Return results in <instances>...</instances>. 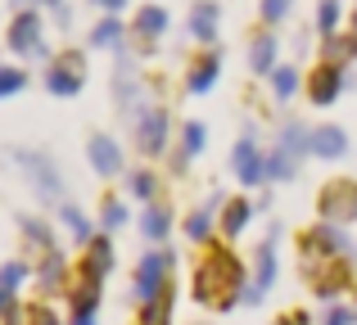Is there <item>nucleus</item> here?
<instances>
[{
  "label": "nucleus",
  "instance_id": "1",
  "mask_svg": "<svg viewBox=\"0 0 357 325\" xmlns=\"http://www.w3.org/2000/svg\"><path fill=\"white\" fill-rule=\"evenodd\" d=\"M240 290H244V276H240V262L231 253H208L199 262V271H195V299L204 303V308H222L227 312L231 303L240 299Z\"/></svg>",
  "mask_w": 357,
  "mask_h": 325
},
{
  "label": "nucleus",
  "instance_id": "2",
  "mask_svg": "<svg viewBox=\"0 0 357 325\" xmlns=\"http://www.w3.org/2000/svg\"><path fill=\"white\" fill-rule=\"evenodd\" d=\"M321 212H326V221H349V217H357V181H331V185H326Z\"/></svg>",
  "mask_w": 357,
  "mask_h": 325
},
{
  "label": "nucleus",
  "instance_id": "3",
  "mask_svg": "<svg viewBox=\"0 0 357 325\" xmlns=\"http://www.w3.org/2000/svg\"><path fill=\"white\" fill-rule=\"evenodd\" d=\"M45 86H50L54 95H77L82 90V59L77 54H63V59L45 72Z\"/></svg>",
  "mask_w": 357,
  "mask_h": 325
},
{
  "label": "nucleus",
  "instance_id": "4",
  "mask_svg": "<svg viewBox=\"0 0 357 325\" xmlns=\"http://www.w3.org/2000/svg\"><path fill=\"white\" fill-rule=\"evenodd\" d=\"M9 45L18 54H45L41 50V18L36 14H18L14 27H9Z\"/></svg>",
  "mask_w": 357,
  "mask_h": 325
},
{
  "label": "nucleus",
  "instance_id": "5",
  "mask_svg": "<svg viewBox=\"0 0 357 325\" xmlns=\"http://www.w3.org/2000/svg\"><path fill=\"white\" fill-rule=\"evenodd\" d=\"M136 141H140V150H145V154H158L167 145V118H163V109H145V113H140Z\"/></svg>",
  "mask_w": 357,
  "mask_h": 325
},
{
  "label": "nucleus",
  "instance_id": "6",
  "mask_svg": "<svg viewBox=\"0 0 357 325\" xmlns=\"http://www.w3.org/2000/svg\"><path fill=\"white\" fill-rule=\"evenodd\" d=\"M236 172H240L244 185H258V181H267V176H271V163L253 150V141H240L236 145Z\"/></svg>",
  "mask_w": 357,
  "mask_h": 325
},
{
  "label": "nucleus",
  "instance_id": "7",
  "mask_svg": "<svg viewBox=\"0 0 357 325\" xmlns=\"http://www.w3.org/2000/svg\"><path fill=\"white\" fill-rule=\"evenodd\" d=\"M163 267H167V257L163 253H145L140 257V276H136V294L140 299H158L163 294Z\"/></svg>",
  "mask_w": 357,
  "mask_h": 325
},
{
  "label": "nucleus",
  "instance_id": "8",
  "mask_svg": "<svg viewBox=\"0 0 357 325\" xmlns=\"http://www.w3.org/2000/svg\"><path fill=\"white\" fill-rule=\"evenodd\" d=\"M340 86H344L340 63H326V68H317V72H312V104H331V100L340 95Z\"/></svg>",
  "mask_w": 357,
  "mask_h": 325
},
{
  "label": "nucleus",
  "instance_id": "9",
  "mask_svg": "<svg viewBox=\"0 0 357 325\" xmlns=\"http://www.w3.org/2000/svg\"><path fill=\"white\" fill-rule=\"evenodd\" d=\"M91 163H96V172H100V176H114L118 167H122L118 145L109 141V136H96V141H91Z\"/></svg>",
  "mask_w": 357,
  "mask_h": 325
},
{
  "label": "nucleus",
  "instance_id": "10",
  "mask_svg": "<svg viewBox=\"0 0 357 325\" xmlns=\"http://www.w3.org/2000/svg\"><path fill=\"white\" fill-rule=\"evenodd\" d=\"M109 262H114V244H105V239H91V253H86V267H82V276L86 280H105V271H109Z\"/></svg>",
  "mask_w": 357,
  "mask_h": 325
},
{
  "label": "nucleus",
  "instance_id": "11",
  "mask_svg": "<svg viewBox=\"0 0 357 325\" xmlns=\"http://www.w3.org/2000/svg\"><path fill=\"white\" fill-rule=\"evenodd\" d=\"M344 244H349V239H344V230L331 226V221H326V226H317L312 235H307V248H312V253H344Z\"/></svg>",
  "mask_w": 357,
  "mask_h": 325
},
{
  "label": "nucleus",
  "instance_id": "12",
  "mask_svg": "<svg viewBox=\"0 0 357 325\" xmlns=\"http://www.w3.org/2000/svg\"><path fill=\"white\" fill-rule=\"evenodd\" d=\"M344 150H349V141H344L340 127H321V132H312V154H321V159H340Z\"/></svg>",
  "mask_w": 357,
  "mask_h": 325
},
{
  "label": "nucleus",
  "instance_id": "13",
  "mask_svg": "<svg viewBox=\"0 0 357 325\" xmlns=\"http://www.w3.org/2000/svg\"><path fill=\"white\" fill-rule=\"evenodd\" d=\"M190 32L199 36V41H213V36H218V5H213V0H204V5H195Z\"/></svg>",
  "mask_w": 357,
  "mask_h": 325
},
{
  "label": "nucleus",
  "instance_id": "14",
  "mask_svg": "<svg viewBox=\"0 0 357 325\" xmlns=\"http://www.w3.org/2000/svg\"><path fill=\"white\" fill-rule=\"evenodd\" d=\"M163 27H167V14L158 5H145V9H140V18H136V32L140 36H158Z\"/></svg>",
  "mask_w": 357,
  "mask_h": 325
},
{
  "label": "nucleus",
  "instance_id": "15",
  "mask_svg": "<svg viewBox=\"0 0 357 325\" xmlns=\"http://www.w3.org/2000/svg\"><path fill=\"white\" fill-rule=\"evenodd\" d=\"M100 303V285L96 280H82V294H73V317H91Z\"/></svg>",
  "mask_w": 357,
  "mask_h": 325
},
{
  "label": "nucleus",
  "instance_id": "16",
  "mask_svg": "<svg viewBox=\"0 0 357 325\" xmlns=\"http://www.w3.org/2000/svg\"><path fill=\"white\" fill-rule=\"evenodd\" d=\"M271 54H276V41H271V36H258V41H253V50H249L253 72H271Z\"/></svg>",
  "mask_w": 357,
  "mask_h": 325
},
{
  "label": "nucleus",
  "instance_id": "17",
  "mask_svg": "<svg viewBox=\"0 0 357 325\" xmlns=\"http://www.w3.org/2000/svg\"><path fill=\"white\" fill-rule=\"evenodd\" d=\"M294 172H298V154L280 145V150L271 154V176H276V181H289V176H294Z\"/></svg>",
  "mask_w": 357,
  "mask_h": 325
},
{
  "label": "nucleus",
  "instance_id": "18",
  "mask_svg": "<svg viewBox=\"0 0 357 325\" xmlns=\"http://www.w3.org/2000/svg\"><path fill=\"white\" fill-rule=\"evenodd\" d=\"M271 280H276V244H262L258 248V285L267 290Z\"/></svg>",
  "mask_w": 357,
  "mask_h": 325
},
{
  "label": "nucleus",
  "instance_id": "19",
  "mask_svg": "<svg viewBox=\"0 0 357 325\" xmlns=\"http://www.w3.org/2000/svg\"><path fill=\"white\" fill-rule=\"evenodd\" d=\"M140 230H145L149 239H163V235H167V212H163V208H145V217H140Z\"/></svg>",
  "mask_w": 357,
  "mask_h": 325
},
{
  "label": "nucleus",
  "instance_id": "20",
  "mask_svg": "<svg viewBox=\"0 0 357 325\" xmlns=\"http://www.w3.org/2000/svg\"><path fill=\"white\" fill-rule=\"evenodd\" d=\"M23 163H27V167H32V176H36V185H41V190H45V194H59V181H54V172H50V167H45L41 159H32V154H23Z\"/></svg>",
  "mask_w": 357,
  "mask_h": 325
},
{
  "label": "nucleus",
  "instance_id": "21",
  "mask_svg": "<svg viewBox=\"0 0 357 325\" xmlns=\"http://www.w3.org/2000/svg\"><path fill=\"white\" fill-rule=\"evenodd\" d=\"M213 81H218V59H204L199 68L190 72V81H185V86H190V90H208Z\"/></svg>",
  "mask_w": 357,
  "mask_h": 325
},
{
  "label": "nucleus",
  "instance_id": "22",
  "mask_svg": "<svg viewBox=\"0 0 357 325\" xmlns=\"http://www.w3.org/2000/svg\"><path fill=\"white\" fill-rule=\"evenodd\" d=\"M244 221H249V203H244V199L227 203V221H222V226H227V235H240Z\"/></svg>",
  "mask_w": 357,
  "mask_h": 325
},
{
  "label": "nucleus",
  "instance_id": "23",
  "mask_svg": "<svg viewBox=\"0 0 357 325\" xmlns=\"http://www.w3.org/2000/svg\"><path fill=\"white\" fill-rule=\"evenodd\" d=\"M91 41H96V45H105V50H109V45H118V41H122V27H118V18H105V23L96 27V36H91Z\"/></svg>",
  "mask_w": 357,
  "mask_h": 325
},
{
  "label": "nucleus",
  "instance_id": "24",
  "mask_svg": "<svg viewBox=\"0 0 357 325\" xmlns=\"http://www.w3.org/2000/svg\"><path fill=\"white\" fill-rule=\"evenodd\" d=\"M59 276H63V257L50 248V253H45V267H41V285H50V290H54V285H59Z\"/></svg>",
  "mask_w": 357,
  "mask_h": 325
},
{
  "label": "nucleus",
  "instance_id": "25",
  "mask_svg": "<svg viewBox=\"0 0 357 325\" xmlns=\"http://www.w3.org/2000/svg\"><path fill=\"white\" fill-rule=\"evenodd\" d=\"M23 280H27V267L23 262H5V267H0V285H5V290H18Z\"/></svg>",
  "mask_w": 357,
  "mask_h": 325
},
{
  "label": "nucleus",
  "instance_id": "26",
  "mask_svg": "<svg viewBox=\"0 0 357 325\" xmlns=\"http://www.w3.org/2000/svg\"><path fill=\"white\" fill-rule=\"evenodd\" d=\"M63 221H68V230H73L77 239H86V244H91V221L82 217L77 208H63Z\"/></svg>",
  "mask_w": 357,
  "mask_h": 325
},
{
  "label": "nucleus",
  "instance_id": "27",
  "mask_svg": "<svg viewBox=\"0 0 357 325\" xmlns=\"http://www.w3.org/2000/svg\"><path fill=\"white\" fill-rule=\"evenodd\" d=\"M294 86H298V72L294 68H276V95L289 100V95H294Z\"/></svg>",
  "mask_w": 357,
  "mask_h": 325
},
{
  "label": "nucleus",
  "instance_id": "28",
  "mask_svg": "<svg viewBox=\"0 0 357 325\" xmlns=\"http://www.w3.org/2000/svg\"><path fill=\"white\" fill-rule=\"evenodd\" d=\"M317 23H321V32H335V23H340V0H321Z\"/></svg>",
  "mask_w": 357,
  "mask_h": 325
},
{
  "label": "nucleus",
  "instance_id": "29",
  "mask_svg": "<svg viewBox=\"0 0 357 325\" xmlns=\"http://www.w3.org/2000/svg\"><path fill=\"white\" fill-rule=\"evenodd\" d=\"M140 325H167V303L149 299V308L140 312Z\"/></svg>",
  "mask_w": 357,
  "mask_h": 325
},
{
  "label": "nucleus",
  "instance_id": "30",
  "mask_svg": "<svg viewBox=\"0 0 357 325\" xmlns=\"http://www.w3.org/2000/svg\"><path fill=\"white\" fill-rule=\"evenodd\" d=\"M199 150H204V127L190 122V127H185V154H181V159H195Z\"/></svg>",
  "mask_w": 357,
  "mask_h": 325
},
{
  "label": "nucleus",
  "instance_id": "31",
  "mask_svg": "<svg viewBox=\"0 0 357 325\" xmlns=\"http://www.w3.org/2000/svg\"><path fill=\"white\" fill-rule=\"evenodd\" d=\"M208 221H213V212H208V208H204V212H195V217L185 221V235H190V239H204V230H208Z\"/></svg>",
  "mask_w": 357,
  "mask_h": 325
},
{
  "label": "nucleus",
  "instance_id": "32",
  "mask_svg": "<svg viewBox=\"0 0 357 325\" xmlns=\"http://www.w3.org/2000/svg\"><path fill=\"white\" fill-rule=\"evenodd\" d=\"M18 86H23V72H18V68H5V72H0V95H14Z\"/></svg>",
  "mask_w": 357,
  "mask_h": 325
},
{
  "label": "nucleus",
  "instance_id": "33",
  "mask_svg": "<svg viewBox=\"0 0 357 325\" xmlns=\"http://www.w3.org/2000/svg\"><path fill=\"white\" fill-rule=\"evenodd\" d=\"M23 230H27V239H32L36 248H50V230H45V226H36V221H23Z\"/></svg>",
  "mask_w": 357,
  "mask_h": 325
},
{
  "label": "nucleus",
  "instance_id": "34",
  "mask_svg": "<svg viewBox=\"0 0 357 325\" xmlns=\"http://www.w3.org/2000/svg\"><path fill=\"white\" fill-rule=\"evenodd\" d=\"M122 221H127V208H122V203H105V226L118 230Z\"/></svg>",
  "mask_w": 357,
  "mask_h": 325
},
{
  "label": "nucleus",
  "instance_id": "35",
  "mask_svg": "<svg viewBox=\"0 0 357 325\" xmlns=\"http://www.w3.org/2000/svg\"><path fill=\"white\" fill-rule=\"evenodd\" d=\"M131 190H136L140 199H149V194H154V176H149V172H136V176H131Z\"/></svg>",
  "mask_w": 357,
  "mask_h": 325
},
{
  "label": "nucleus",
  "instance_id": "36",
  "mask_svg": "<svg viewBox=\"0 0 357 325\" xmlns=\"http://www.w3.org/2000/svg\"><path fill=\"white\" fill-rule=\"evenodd\" d=\"M349 321H357V312H349V308H331V317H326L321 325H349Z\"/></svg>",
  "mask_w": 357,
  "mask_h": 325
},
{
  "label": "nucleus",
  "instance_id": "37",
  "mask_svg": "<svg viewBox=\"0 0 357 325\" xmlns=\"http://www.w3.org/2000/svg\"><path fill=\"white\" fill-rule=\"evenodd\" d=\"M285 9H289V0H262V14L267 18H280Z\"/></svg>",
  "mask_w": 357,
  "mask_h": 325
},
{
  "label": "nucleus",
  "instance_id": "38",
  "mask_svg": "<svg viewBox=\"0 0 357 325\" xmlns=\"http://www.w3.org/2000/svg\"><path fill=\"white\" fill-rule=\"evenodd\" d=\"M9 312H14V290L0 285V317H9Z\"/></svg>",
  "mask_w": 357,
  "mask_h": 325
},
{
  "label": "nucleus",
  "instance_id": "39",
  "mask_svg": "<svg viewBox=\"0 0 357 325\" xmlns=\"http://www.w3.org/2000/svg\"><path fill=\"white\" fill-rule=\"evenodd\" d=\"M349 50H353L349 41H331V45H326V54H335V59H344V54H349Z\"/></svg>",
  "mask_w": 357,
  "mask_h": 325
},
{
  "label": "nucleus",
  "instance_id": "40",
  "mask_svg": "<svg viewBox=\"0 0 357 325\" xmlns=\"http://www.w3.org/2000/svg\"><path fill=\"white\" fill-rule=\"evenodd\" d=\"M32 325H59V321H54V312L41 308V312H32Z\"/></svg>",
  "mask_w": 357,
  "mask_h": 325
},
{
  "label": "nucleus",
  "instance_id": "41",
  "mask_svg": "<svg viewBox=\"0 0 357 325\" xmlns=\"http://www.w3.org/2000/svg\"><path fill=\"white\" fill-rule=\"evenodd\" d=\"M276 325H307V317H303V312H289V317H280Z\"/></svg>",
  "mask_w": 357,
  "mask_h": 325
},
{
  "label": "nucleus",
  "instance_id": "42",
  "mask_svg": "<svg viewBox=\"0 0 357 325\" xmlns=\"http://www.w3.org/2000/svg\"><path fill=\"white\" fill-rule=\"evenodd\" d=\"M96 5H105V9H114V14H118V9L127 5V0H96Z\"/></svg>",
  "mask_w": 357,
  "mask_h": 325
},
{
  "label": "nucleus",
  "instance_id": "43",
  "mask_svg": "<svg viewBox=\"0 0 357 325\" xmlns=\"http://www.w3.org/2000/svg\"><path fill=\"white\" fill-rule=\"evenodd\" d=\"M73 325H91V317H77V321H73Z\"/></svg>",
  "mask_w": 357,
  "mask_h": 325
},
{
  "label": "nucleus",
  "instance_id": "44",
  "mask_svg": "<svg viewBox=\"0 0 357 325\" xmlns=\"http://www.w3.org/2000/svg\"><path fill=\"white\" fill-rule=\"evenodd\" d=\"M41 5H59V0H41Z\"/></svg>",
  "mask_w": 357,
  "mask_h": 325
}]
</instances>
